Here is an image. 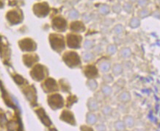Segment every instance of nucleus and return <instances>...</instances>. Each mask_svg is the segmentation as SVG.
I'll return each instance as SVG.
<instances>
[{"instance_id": "obj_1", "label": "nucleus", "mask_w": 160, "mask_h": 131, "mask_svg": "<svg viewBox=\"0 0 160 131\" xmlns=\"http://www.w3.org/2000/svg\"><path fill=\"white\" fill-rule=\"evenodd\" d=\"M63 60L69 67H75L80 64V58L76 52H70L64 55Z\"/></svg>"}, {"instance_id": "obj_2", "label": "nucleus", "mask_w": 160, "mask_h": 131, "mask_svg": "<svg viewBox=\"0 0 160 131\" xmlns=\"http://www.w3.org/2000/svg\"><path fill=\"white\" fill-rule=\"evenodd\" d=\"M51 44L54 50L57 52H61L65 47V42L64 38L62 35H52L50 37Z\"/></svg>"}, {"instance_id": "obj_3", "label": "nucleus", "mask_w": 160, "mask_h": 131, "mask_svg": "<svg viewBox=\"0 0 160 131\" xmlns=\"http://www.w3.org/2000/svg\"><path fill=\"white\" fill-rule=\"evenodd\" d=\"M48 102L53 109H59L63 108L64 105L63 99L60 94H53L48 99Z\"/></svg>"}, {"instance_id": "obj_4", "label": "nucleus", "mask_w": 160, "mask_h": 131, "mask_svg": "<svg viewBox=\"0 0 160 131\" xmlns=\"http://www.w3.org/2000/svg\"><path fill=\"white\" fill-rule=\"evenodd\" d=\"M82 41V38L80 35H69L67 38V43L70 48L79 49L80 47V43Z\"/></svg>"}, {"instance_id": "obj_5", "label": "nucleus", "mask_w": 160, "mask_h": 131, "mask_svg": "<svg viewBox=\"0 0 160 131\" xmlns=\"http://www.w3.org/2000/svg\"><path fill=\"white\" fill-rule=\"evenodd\" d=\"M34 10H35V14L38 16H45L48 14V6L47 4L42 3V4H38L34 7Z\"/></svg>"}, {"instance_id": "obj_6", "label": "nucleus", "mask_w": 160, "mask_h": 131, "mask_svg": "<svg viewBox=\"0 0 160 131\" xmlns=\"http://www.w3.org/2000/svg\"><path fill=\"white\" fill-rule=\"evenodd\" d=\"M60 119L63 121L69 123L70 124H72V125H75L76 124L75 119H74L73 113L69 111H64L62 113V114H61V116H60Z\"/></svg>"}, {"instance_id": "obj_7", "label": "nucleus", "mask_w": 160, "mask_h": 131, "mask_svg": "<svg viewBox=\"0 0 160 131\" xmlns=\"http://www.w3.org/2000/svg\"><path fill=\"white\" fill-rule=\"evenodd\" d=\"M53 26L54 28L57 29L59 31H64L67 26L66 21L63 18H55L53 20Z\"/></svg>"}, {"instance_id": "obj_8", "label": "nucleus", "mask_w": 160, "mask_h": 131, "mask_svg": "<svg viewBox=\"0 0 160 131\" xmlns=\"http://www.w3.org/2000/svg\"><path fill=\"white\" fill-rule=\"evenodd\" d=\"M118 100L121 104H127L132 100L131 94L127 91H123L118 96Z\"/></svg>"}, {"instance_id": "obj_9", "label": "nucleus", "mask_w": 160, "mask_h": 131, "mask_svg": "<svg viewBox=\"0 0 160 131\" xmlns=\"http://www.w3.org/2000/svg\"><path fill=\"white\" fill-rule=\"evenodd\" d=\"M85 74L87 78L89 79H93L95 77L98 75V70L95 67L90 65L88 67H86L85 70Z\"/></svg>"}, {"instance_id": "obj_10", "label": "nucleus", "mask_w": 160, "mask_h": 131, "mask_svg": "<svg viewBox=\"0 0 160 131\" xmlns=\"http://www.w3.org/2000/svg\"><path fill=\"white\" fill-rule=\"evenodd\" d=\"M37 113H38V114L39 116H40L42 122L44 123L45 125H46V126H50L51 124H52V121H51V120L49 119V118L46 115L44 110L43 109L38 110V111H37Z\"/></svg>"}, {"instance_id": "obj_11", "label": "nucleus", "mask_w": 160, "mask_h": 131, "mask_svg": "<svg viewBox=\"0 0 160 131\" xmlns=\"http://www.w3.org/2000/svg\"><path fill=\"white\" fill-rule=\"evenodd\" d=\"M124 121L126 127L128 128H133L135 125V119L131 115H126L124 116Z\"/></svg>"}, {"instance_id": "obj_12", "label": "nucleus", "mask_w": 160, "mask_h": 131, "mask_svg": "<svg viewBox=\"0 0 160 131\" xmlns=\"http://www.w3.org/2000/svg\"><path fill=\"white\" fill-rule=\"evenodd\" d=\"M124 69L123 67V65L120 63H115L112 68V73L115 76H119V75H122L124 72Z\"/></svg>"}, {"instance_id": "obj_13", "label": "nucleus", "mask_w": 160, "mask_h": 131, "mask_svg": "<svg viewBox=\"0 0 160 131\" xmlns=\"http://www.w3.org/2000/svg\"><path fill=\"white\" fill-rule=\"evenodd\" d=\"M46 88L48 91H54L57 90V83L55 82V80H52V79H48L46 80L45 83Z\"/></svg>"}, {"instance_id": "obj_14", "label": "nucleus", "mask_w": 160, "mask_h": 131, "mask_svg": "<svg viewBox=\"0 0 160 131\" xmlns=\"http://www.w3.org/2000/svg\"><path fill=\"white\" fill-rule=\"evenodd\" d=\"M118 55L120 56V58H123V59H127V58H130L131 55H132V50L128 47L122 48L119 51Z\"/></svg>"}, {"instance_id": "obj_15", "label": "nucleus", "mask_w": 160, "mask_h": 131, "mask_svg": "<svg viewBox=\"0 0 160 131\" xmlns=\"http://www.w3.org/2000/svg\"><path fill=\"white\" fill-rule=\"evenodd\" d=\"M87 108L91 112L98 111V108H99L98 102L95 100H94V99H93V98H90L88 100V102H87Z\"/></svg>"}, {"instance_id": "obj_16", "label": "nucleus", "mask_w": 160, "mask_h": 131, "mask_svg": "<svg viewBox=\"0 0 160 131\" xmlns=\"http://www.w3.org/2000/svg\"><path fill=\"white\" fill-rule=\"evenodd\" d=\"M7 17L8 18V20L13 24H16L20 22V18H19L16 12H9L7 15Z\"/></svg>"}, {"instance_id": "obj_17", "label": "nucleus", "mask_w": 160, "mask_h": 131, "mask_svg": "<svg viewBox=\"0 0 160 131\" xmlns=\"http://www.w3.org/2000/svg\"><path fill=\"white\" fill-rule=\"evenodd\" d=\"M71 29L73 31L82 32L85 30V27L82 22H73V23L71 24Z\"/></svg>"}, {"instance_id": "obj_18", "label": "nucleus", "mask_w": 160, "mask_h": 131, "mask_svg": "<svg viewBox=\"0 0 160 131\" xmlns=\"http://www.w3.org/2000/svg\"><path fill=\"white\" fill-rule=\"evenodd\" d=\"M111 69V63L109 61H102V63L99 64V69L103 73H107V71H109Z\"/></svg>"}, {"instance_id": "obj_19", "label": "nucleus", "mask_w": 160, "mask_h": 131, "mask_svg": "<svg viewBox=\"0 0 160 131\" xmlns=\"http://www.w3.org/2000/svg\"><path fill=\"white\" fill-rule=\"evenodd\" d=\"M114 128L116 131H124L126 127L123 120H117L114 123Z\"/></svg>"}, {"instance_id": "obj_20", "label": "nucleus", "mask_w": 160, "mask_h": 131, "mask_svg": "<svg viewBox=\"0 0 160 131\" xmlns=\"http://www.w3.org/2000/svg\"><path fill=\"white\" fill-rule=\"evenodd\" d=\"M86 121L88 124L93 125L95 124L97 121V116L93 113H88L86 116Z\"/></svg>"}, {"instance_id": "obj_21", "label": "nucleus", "mask_w": 160, "mask_h": 131, "mask_svg": "<svg viewBox=\"0 0 160 131\" xmlns=\"http://www.w3.org/2000/svg\"><path fill=\"white\" fill-rule=\"evenodd\" d=\"M101 89H102V92L104 94V96H110L112 93V88H111L110 86H108V85H106V84L103 85Z\"/></svg>"}, {"instance_id": "obj_22", "label": "nucleus", "mask_w": 160, "mask_h": 131, "mask_svg": "<svg viewBox=\"0 0 160 131\" xmlns=\"http://www.w3.org/2000/svg\"><path fill=\"white\" fill-rule=\"evenodd\" d=\"M118 51V47L115 44H110L107 47V53L109 55H115Z\"/></svg>"}, {"instance_id": "obj_23", "label": "nucleus", "mask_w": 160, "mask_h": 131, "mask_svg": "<svg viewBox=\"0 0 160 131\" xmlns=\"http://www.w3.org/2000/svg\"><path fill=\"white\" fill-rule=\"evenodd\" d=\"M140 21L139 18H136V17H134L131 19L130 22H129V26H130L132 28L134 29V28H137L140 26Z\"/></svg>"}, {"instance_id": "obj_24", "label": "nucleus", "mask_w": 160, "mask_h": 131, "mask_svg": "<svg viewBox=\"0 0 160 131\" xmlns=\"http://www.w3.org/2000/svg\"><path fill=\"white\" fill-rule=\"evenodd\" d=\"M87 86H88V88H90V90H92V91H95L97 88V87H98V83H97V82L95 81V80H93V79H90V80L87 82Z\"/></svg>"}, {"instance_id": "obj_25", "label": "nucleus", "mask_w": 160, "mask_h": 131, "mask_svg": "<svg viewBox=\"0 0 160 131\" xmlns=\"http://www.w3.org/2000/svg\"><path fill=\"white\" fill-rule=\"evenodd\" d=\"M124 26L121 24H118L116 25L115 27L113 28V32L115 33L116 35H120L124 33Z\"/></svg>"}, {"instance_id": "obj_26", "label": "nucleus", "mask_w": 160, "mask_h": 131, "mask_svg": "<svg viewBox=\"0 0 160 131\" xmlns=\"http://www.w3.org/2000/svg\"><path fill=\"white\" fill-rule=\"evenodd\" d=\"M94 58L93 53L92 52H85L83 54V60L85 62H89L91 61Z\"/></svg>"}, {"instance_id": "obj_27", "label": "nucleus", "mask_w": 160, "mask_h": 131, "mask_svg": "<svg viewBox=\"0 0 160 131\" xmlns=\"http://www.w3.org/2000/svg\"><path fill=\"white\" fill-rule=\"evenodd\" d=\"M102 79H103V81L105 83H110L113 82L114 80L113 77L111 75H110V74H106V75H104Z\"/></svg>"}, {"instance_id": "obj_28", "label": "nucleus", "mask_w": 160, "mask_h": 131, "mask_svg": "<svg viewBox=\"0 0 160 131\" xmlns=\"http://www.w3.org/2000/svg\"><path fill=\"white\" fill-rule=\"evenodd\" d=\"M102 113H104L106 116H110L112 113V108L109 105H107V106H104L103 108H102Z\"/></svg>"}, {"instance_id": "obj_29", "label": "nucleus", "mask_w": 160, "mask_h": 131, "mask_svg": "<svg viewBox=\"0 0 160 131\" xmlns=\"http://www.w3.org/2000/svg\"><path fill=\"white\" fill-rule=\"evenodd\" d=\"M99 12L102 14L106 15V14L110 13V7L107 5H102V6L100 7V8H99Z\"/></svg>"}, {"instance_id": "obj_30", "label": "nucleus", "mask_w": 160, "mask_h": 131, "mask_svg": "<svg viewBox=\"0 0 160 131\" xmlns=\"http://www.w3.org/2000/svg\"><path fill=\"white\" fill-rule=\"evenodd\" d=\"M93 47V42L90 40L85 41V42L84 43V48H85V50H91Z\"/></svg>"}, {"instance_id": "obj_31", "label": "nucleus", "mask_w": 160, "mask_h": 131, "mask_svg": "<svg viewBox=\"0 0 160 131\" xmlns=\"http://www.w3.org/2000/svg\"><path fill=\"white\" fill-rule=\"evenodd\" d=\"M149 15V11L146 9H142L138 12V16L140 18H145Z\"/></svg>"}, {"instance_id": "obj_32", "label": "nucleus", "mask_w": 160, "mask_h": 131, "mask_svg": "<svg viewBox=\"0 0 160 131\" xmlns=\"http://www.w3.org/2000/svg\"><path fill=\"white\" fill-rule=\"evenodd\" d=\"M124 10H125L126 13L130 14L131 12L132 11V4L129 2H125L124 5Z\"/></svg>"}, {"instance_id": "obj_33", "label": "nucleus", "mask_w": 160, "mask_h": 131, "mask_svg": "<svg viewBox=\"0 0 160 131\" xmlns=\"http://www.w3.org/2000/svg\"><path fill=\"white\" fill-rule=\"evenodd\" d=\"M69 17L72 19H76L79 17V13L75 10H72L69 14Z\"/></svg>"}, {"instance_id": "obj_34", "label": "nucleus", "mask_w": 160, "mask_h": 131, "mask_svg": "<svg viewBox=\"0 0 160 131\" xmlns=\"http://www.w3.org/2000/svg\"><path fill=\"white\" fill-rule=\"evenodd\" d=\"M112 10L116 14H119L121 11V6H120V4H116V5H114L112 7Z\"/></svg>"}, {"instance_id": "obj_35", "label": "nucleus", "mask_w": 160, "mask_h": 131, "mask_svg": "<svg viewBox=\"0 0 160 131\" xmlns=\"http://www.w3.org/2000/svg\"><path fill=\"white\" fill-rule=\"evenodd\" d=\"M17 128V124L16 123L13 122V121H12V122L9 123L8 124V129L11 131H13L16 129Z\"/></svg>"}, {"instance_id": "obj_36", "label": "nucleus", "mask_w": 160, "mask_h": 131, "mask_svg": "<svg viewBox=\"0 0 160 131\" xmlns=\"http://www.w3.org/2000/svg\"><path fill=\"white\" fill-rule=\"evenodd\" d=\"M123 67H124V69L126 68L128 69H130L131 68L133 67V64H132V63H131L130 61H128V64H127V61H124V63H123Z\"/></svg>"}, {"instance_id": "obj_37", "label": "nucleus", "mask_w": 160, "mask_h": 131, "mask_svg": "<svg viewBox=\"0 0 160 131\" xmlns=\"http://www.w3.org/2000/svg\"><path fill=\"white\" fill-rule=\"evenodd\" d=\"M97 131H106V126L104 124H99L96 126Z\"/></svg>"}, {"instance_id": "obj_38", "label": "nucleus", "mask_w": 160, "mask_h": 131, "mask_svg": "<svg viewBox=\"0 0 160 131\" xmlns=\"http://www.w3.org/2000/svg\"><path fill=\"white\" fill-rule=\"evenodd\" d=\"M7 123V119L4 115H0V125H4Z\"/></svg>"}, {"instance_id": "obj_39", "label": "nucleus", "mask_w": 160, "mask_h": 131, "mask_svg": "<svg viewBox=\"0 0 160 131\" xmlns=\"http://www.w3.org/2000/svg\"><path fill=\"white\" fill-rule=\"evenodd\" d=\"M137 3L141 7H145L148 4V1L147 0H137Z\"/></svg>"}, {"instance_id": "obj_40", "label": "nucleus", "mask_w": 160, "mask_h": 131, "mask_svg": "<svg viewBox=\"0 0 160 131\" xmlns=\"http://www.w3.org/2000/svg\"><path fill=\"white\" fill-rule=\"evenodd\" d=\"M81 131H93V130L88 126H82L81 127Z\"/></svg>"}, {"instance_id": "obj_41", "label": "nucleus", "mask_w": 160, "mask_h": 131, "mask_svg": "<svg viewBox=\"0 0 160 131\" xmlns=\"http://www.w3.org/2000/svg\"><path fill=\"white\" fill-rule=\"evenodd\" d=\"M134 131H145V130H143V129H139V128H137V129L134 130Z\"/></svg>"}, {"instance_id": "obj_42", "label": "nucleus", "mask_w": 160, "mask_h": 131, "mask_svg": "<svg viewBox=\"0 0 160 131\" xmlns=\"http://www.w3.org/2000/svg\"><path fill=\"white\" fill-rule=\"evenodd\" d=\"M2 5H3V3H2V2L0 0V7H2Z\"/></svg>"}, {"instance_id": "obj_43", "label": "nucleus", "mask_w": 160, "mask_h": 131, "mask_svg": "<svg viewBox=\"0 0 160 131\" xmlns=\"http://www.w3.org/2000/svg\"><path fill=\"white\" fill-rule=\"evenodd\" d=\"M130 2H136L137 0H129Z\"/></svg>"}, {"instance_id": "obj_44", "label": "nucleus", "mask_w": 160, "mask_h": 131, "mask_svg": "<svg viewBox=\"0 0 160 131\" xmlns=\"http://www.w3.org/2000/svg\"><path fill=\"white\" fill-rule=\"evenodd\" d=\"M51 131H57V130H55V129H52V130H51Z\"/></svg>"}, {"instance_id": "obj_45", "label": "nucleus", "mask_w": 160, "mask_h": 131, "mask_svg": "<svg viewBox=\"0 0 160 131\" xmlns=\"http://www.w3.org/2000/svg\"><path fill=\"white\" fill-rule=\"evenodd\" d=\"M0 41H1V38H0Z\"/></svg>"}, {"instance_id": "obj_46", "label": "nucleus", "mask_w": 160, "mask_h": 131, "mask_svg": "<svg viewBox=\"0 0 160 131\" xmlns=\"http://www.w3.org/2000/svg\"><path fill=\"white\" fill-rule=\"evenodd\" d=\"M124 131H129V130H124Z\"/></svg>"}]
</instances>
